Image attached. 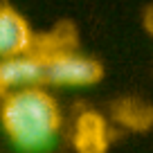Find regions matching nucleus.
Returning <instances> with one entry per match:
<instances>
[{"instance_id": "obj_3", "label": "nucleus", "mask_w": 153, "mask_h": 153, "mask_svg": "<svg viewBox=\"0 0 153 153\" xmlns=\"http://www.w3.org/2000/svg\"><path fill=\"white\" fill-rule=\"evenodd\" d=\"M45 83V59L43 54L23 52L16 56L0 59V90L2 95L9 90L32 88Z\"/></svg>"}, {"instance_id": "obj_2", "label": "nucleus", "mask_w": 153, "mask_h": 153, "mask_svg": "<svg viewBox=\"0 0 153 153\" xmlns=\"http://www.w3.org/2000/svg\"><path fill=\"white\" fill-rule=\"evenodd\" d=\"M45 83L63 88H86L95 86L101 79L104 70L101 65L90 56L65 50H54L45 52Z\"/></svg>"}, {"instance_id": "obj_8", "label": "nucleus", "mask_w": 153, "mask_h": 153, "mask_svg": "<svg viewBox=\"0 0 153 153\" xmlns=\"http://www.w3.org/2000/svg\"><path fill=\"white\" fill-rule=\"evenodd\" d=\"M0 95H2V90H0Z\"/></svg>"}, {"instance_id": "obj_7", "label": "nucleus", "mask_w": 153, "mask_h": 153, "mask_svg": "<svg viewBox=\"0 0 153 153\" xmlns=\"http://www.w3.org/2000/svg\"><path fill=\"white\" fill-rule=\"evenodd\" d=\"M144 27H146V32L153 36V7H149V9L144 11Z\"/></svg>"}, {"instance_id": "obj_6", "label": "nucleus", "mask_w": 153, "mask_h": 153, "mask_svg": "<svg viewBox=\"0 0 153 153\" xmlns=\"http://www.w3.org/2000/svg\"><path fill=\"white\" fill-rule=\"evenodd\" d=\"M115 120L131 131H146L153 124V106L140 97H126L115 104Z\"/></svg>"}, {"instance_id": "obj_1", "label": "nucleus", "mask_w": 153, "mask_h": 153, "mask_svg": "<svg viewBox=\"0 0 153 153\" xmlns=\"http://www.w3.org/2000/svg\"><path fill=\"white\" fill-rule=\"evenodd\" d=\"M0 124L16 149L36 153L54 144L61 131V108L41 86L9 90L2 95Z\"/></svg>"}, {"instance_id": "obj_5", "label": "nucleus", "mask_w": 153, "mask_h": 153, "mask_svg": "<svg viewBox=\"0 0 153 153\" xmlns=\"http://www.w3.org/2000/svg\"><path fill=\"white\" fill-rule=\"evenodd\" d=\"M108 126L106 120L95 110L79 115L72 133V144L76 153H106L108 151Z\"/></svg>"}, {"instance_id": "obj_4", "label": "nucleus", "mask_w": 153, "mask_h": 153, "mask_svg": "<svg viewBox=\"0 0 153 153\" xmlns=\"http://www.w3.org/2000/svg\"><path fill=\"white\" fill-rule=\"evenodd\" d=\"M34 36L27 20L11 7H0V59L32 52Z\"/></svg>"}]
</instances>
